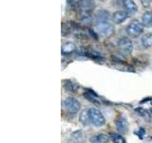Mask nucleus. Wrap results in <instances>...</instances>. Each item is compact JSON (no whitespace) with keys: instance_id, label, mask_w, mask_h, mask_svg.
<instances>
[{"instance_id":"nucleus-1","label":"nucleus","mask_w":152,"mask_h":143,"mask_svg":"<svg viewBox=\"0 0 152 143\" xmlns=\"http://www.w3.org/2000/svg\"><path fill=\"white\" fill-rule=\"evenodd\" d=\"M88 117H89V122L95 127H102L106 124V118L103 116V114L97 109L90 108L88 109Z\"/></svg>"},{"instance_id":"nucleus-2","label":"nucleus","mask_w":152,"mask_h":143,"mask_svg":"<svg viewBox=\"0 0 152 143\" xmlns=\"http://www.w3.org/2000/svg\"><path fill=\"white\" fill-rule=\"evenodd\" d=\"M144 24L138 19L132 20L131 23H129V25L126 28V32L127 35L132 38H137L139 37L142 32H144Z\"/></svg>"},{"instance_id":"nucleus-3","label":"nucleus","mask_w":152,"mask_h":143,"mask_svg":"<svg viewBox=\"0 0 152 143\" xmlns=\"http://www.w3.org/2000/svg\"><path fill=\"white\" fill-rule=\"evenodd\" d=\"M118 48L124 55H130L133 52V43L128 37L123 36L118 40Z\"/></svg>"},{"instance_id":"nucleus-4","label":"nucleus","mask_w":152,"mask_h":143,"mask_svg":"<svg viewBox=\"0 0 152 143\" xmlns=\"http://www.w3.org/2000/svg\"><path fill=\"white\" fill-rule=\"evenodd\" d=\"M64 107L66 112L71 114H76L81 109V104L77 99L74 97H68L64 100Z\"/></svg>"},{"instance_id":"nucleus-5","label":"nucleus","mask_w":152,"mask_h":143,"mask_svg":"<svg viewBox=\"0 0 152 143\" xmlns=\"http://www.w3.org/2000/svg\"><path fill=\"white\" fill-rule=\"evenodd\" d=\"M97 28V32L100 35L104 36V37H108L112 35L114 32H115V29L112 24H110L108 21L107 22H102L99 23L96 25Z\"/></svg>"},{"instance_id":"nucleus-6","label":"nucleus","mask_w":152,"mask_h":143,"mask_svg":"<svg viewBox=\"0 0 152 143\" xmlns=\"http://www.w3.org/2000/svg\"><path fill=\"white\" fill-rule=\"evenodd\" d=\"M76 8L80 13H90L95 8L94 0H78Z\"/></svg>"},{"instance_id":"nucleus-7","label":"nucleus","mask_w":152,"mask_h":143,"mask_svg":"<svg viewBox=\"0 0 152 143\" xmlns=\"http://www.w3.org/2000/svg\"><path fill=\"white\" fill-rule=\"evenodd\" d=\"M87 140V133L83 130H77L70 133L68 143H85Z\"/></svg>"},{"instance_id":"nucleus-8","label":"nucleus","mask_w":152,"mask_h":143,"mask_svg":"<svg viewBox=\"0 0 152 143\" xmlns=\"http://www.w3.org/2000/svg\"><path fill=\"white\" fill-rule=\"evenodd\" d=\"M128 16L130 15L127 13L126 10H120V11H117L112 14V20L115 24H121L125 22L128 18Z\"/></svg>"},{"instance_id":"nucleus-9","label":"nucleus","mask_w":152,"mask_h":143,"mask_svg":"<svg viewBox=\"0 0 152 143\" xmlns=\"http://www.w3.org/2000/svg\"><path fill=\"white\" fill-rule=\"evenodd\" d=\"M115 126H116V129L118 130V132L122 133L123 135L127 133L128 123H127V120L125 116H120L119 117H117L116 121H115Z\"/></svg>"},{"instance_id":"nucleus-10","label":"nucleus","mask_w":152,"mask_h":143,"mask_svg":"<svg viewBox=\"0 0 152 143\" xmlns=\"http://www.w3.org/2000/svg\"><path fill=\"white\" fill-rule=\"evenodd\" d=\"M109 13L107 11H104V10H101V11H99L96 15H95V18H94V23L96 24H99V23H102V22H107L109 20Z\"/></svg>"},{"instance_id":"nucleus-11","label":"nucleus","mask_w":152,"mask_h":143,"mask_svg":"<svg viewBox=\"0 0 152 143\" xmlns=\"http://www.w3.org/2000/svg\"><path fill=\"white\" fill-rule=\"evenodd\" d=\"M76 51V45L73 42H66L62 45L61 48V52L63 55H69L73 54Z\"/></svg>"},{"instance_id":"nucleus-12","label":"nucleus","mask_w":152,"mask_h":143,"mask_svg":"<svg viewBox=\"0 0 152 143\" xmlns=\"http://www.w3.org/2000/svg\"><path fill=\"white\" fill-rule=\"evenodd\" d=\"M124 7H125V10L127 12V13L129 14H134L137 11H138V7L136 3L133 1V0H126L124 4Z\"/></svg>"},{"instance_id":"nucleus-13","label":"nucleus","mask_w":152,"mask_h":143,"mask_svg":"<svg viewBox=\"0 0 152 143\" xmlns=\"http://www.w3.org/2000/svg\"><path fill=\"white\" fill-rule=\"evenodd\" d=\"M142 22L145 28H151L152 27V12L147 11L142 14Z\"/></svg>"},{"instance_id":"nucleus-14","label":"nucleus","mask_w":152,"mask_h":143,"mask_svg":"<svg viewBox=\"0 0 152 143\" xmlns=\"http://www.w3.org/2000/svg\"><path fill=\"white\" fill-rule=\"evenodd\" d=\"M108 136L104 133H97V135L93 136L90 138V142L91 143H107Z\"/></svg>"},{"instance_id":"nucleus-15","label":"nucleus","mask_w":152,"mask_h":143,"mask_svg":"<svg viewBox=\"0 0 152 143\" xmlns=\"http://www.w3.org/2000/svg\"><path fill=\"white\" fill-rule=\"evenodd\" d=\"M142 44L145 48H150L152 47V33H145L142 37Z\"/></svg>"},{"instance_id":"nucleus-16","label":"nucleus","mask_w":152,"mask_h":143,"mask_svg":"<svg viewBox=\"0 0 152 143\" xmlns=\"http://www.w3.org/2000/svg\"><path fill=\"white\" fill-rule=\"evenodd\" d=\"M79 120H80L81 123L83 124V125H88V124H90L88 109L87 110H84V111L81 113L80 116H79Z\"/></svg>"},{"instance_id":"nucleus-17","label":"nucleus","mask_w":152,"mask_h":143,"mask_svg":"<svg viewBox=\"0 0 152 143\" xmlns=\"http://www.w3.org/2000/svg\"><path fill=\"white\" fill-rule=\"evenodd\" d=\"M65 88L66 91H69L70 93H76L77 92L78 86L73 82H71L70 80H66L65 81Z\"/></svg>"},{"instance_id":"nucleus-18","label":"nucleus","mask_w":152,"mask_h":143,"mask_svg":"<svg viewBox=\"0 0 152 143\" xmlns=\"http://www.w3.org/2000/svg\"><path fill=\"white\" fill-rule=\"evenodd\" d=\"M110 139L113 143H126L125 138L119 133H110Z\"/></svg>"},{"instance_id":"nucleus-19","label":"nucleus","mask_w":152,"mask_h":143,"mask_svg":"<svg viewBox=\"0 0 152 143\" xmlns=\"http://www.w3.org/2000/svg\"><path fill=\"white\" fill-rule=\"evenodd\" d=\"M85 97H86V98H87V99L88 100V101H90V102H92V103H94V104H97V105L100 104V100L97 98L96 94H93V95H91V92L86 93V94H85Z\"/></svg>"},{"instance_id":"nucleus-20","label":"nucleus","mask_w":152,"mask_h":143,"mask_svg":"<svg viewBox=\"0 0 152 143\" xmlns=\"http://www.w3.org/2000/svg\"><path fill=\"white\" fill-rule=\"evenodd\" d=\"M145 133V129H144V128H140L139 130L135 132V135H137L140 138H142Z\"/></svg>"},{"instance_id":"nucleus-21","label":"nucleus","mask_w":152,"mask_h":143,"mask_svg":"<svg viewBox=\"0 0 152 143\" xmlns=\"http://www.w3.org/2000/svg\"><path fill=\"white\" fill-rule=\"evenodd\" d=\"M141 3L145 8H149L151 4V0H141Z\"/></svg>"},{"instance_id":"nucleus-22","label":"nucleus","mask_w":152,"mask_h":143,"mask_svg":"<svg viewBox=\"0 0 152 143\" xmlns=\"http://www.w3.org/2000/svg\"><path fill=\"white\" fill-rule=\"evenodd\" d=\"M126 1V0H113V2L116 5H119V6H120V5H124Z\"/></svg>"}]
</instances>
